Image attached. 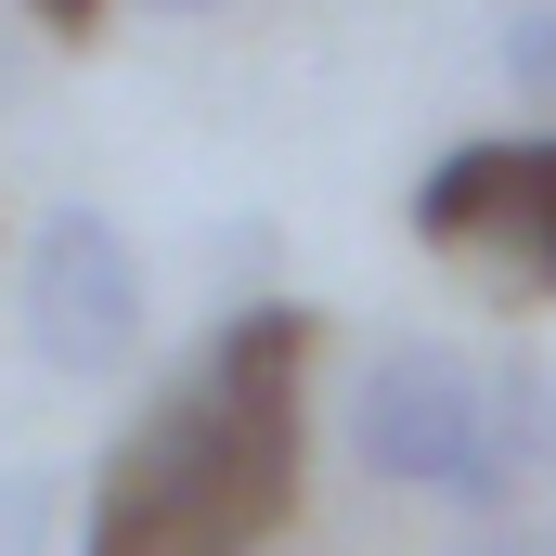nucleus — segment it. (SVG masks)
I'll list each match as a JSON object with an SVG mask.
<instances>
[{"label":"nucleus","instance_id":"nucleus-1","mask_svg":"<svg viewBox=\"0 0 556 556\" xmlns=\"http://www.w3.org/2000/svg\"><path fill=\"white\" fill-rule=\"evenodd\" d=\"M298 376H311V311L260 298L207 337V363L117 440L78 556H247L298 505Z\"/></svg>","mask_w":556,"mask_h":556},{"label":"nucleus","instance_id":"nucleus-2","mask_svg":"<svg viewBox=\"0 0 556 556\" xmlns=\"http://www.w3.org/2000/svg\"><path fill=\"white\" fill-rule=\"evenodd\" d=\"M350 453L376 466V479H402V492H453V505H479V518H505V492H518V466L492 453V376H466L453 350H376L363 363V389H350Z\"/></svg>","mask_w":556,"mask_h":556},{"label":"nucleus","instance_id":"nucleus-3","mask_svg":"<svg viewBox=\"0 0 556 556\" xmlns=\"http://www.w3.org/2000/svg\"><path fill=\"white\" fill-rule=\"evenodd\" d=\"M415 233L440 260H466L492 311H544L556 298V130L453 142L415 181Z\"/></svg>","mask_w":556,"mask_h":556},{"label":"nucleus","instance_id":"nucleus-4","mask_svg":"<svg viewBox=\"0 0 556 556\" xmlns=\"http://www.w3.org/2000/svg\"><path fill=\"white\" fill-rule=\"evenodd\" d=\"M13 311H26V350H39L52 376H117L142 350V324H155V285H142L130 233H117L104 207H52V220L26 233Z\"/></svg>","mask_w":556,"mask_h":556},{"label":"nucleus","instance_id":"nucleus-5","mask_svg":"<svg viewBox=\"0 0 556 556\" xmlns=\"http://www.w3.org/2000/svg\"><path fill=\"white\" fill-rule=\"evenodd\" d=\"M52 531H65L52 466H0V556H52Z\"/></svg>","mask_w":556,"mask_h":556},{"label":"nucleus","instance_id":"nucleus-6","mask_svg":"<svg viewBox=\"0 0 556 556\" xmlns=\"http://www.w3.org/2000/svg\"><path fill=\"white\" fill-rule=\"evenodd\" d=\"M505 78L556 117V13H518V26H505Z\"/></svg>","mask_w":556,"mask_h":556},{"label":"nucleus","instance_id":"nucleus-7","mask_svg":"<svg viewBox=\"0 0 556 556\" xmlns=\"http://www.w3.org/2000/svg\"><path fill=\"white\" fill-rule=\"evenodd\" d=\"M479 556H556V531H544V518H492V531H479Z\"/></svg>","mask_w":556,"mask_h":556},{"label":"nucleus","instance_id":"nucleus-8","mask_svg":"<svg viewBox=\"0 0 556 556\" xmlns=\"http://www.w3.org/2000/svg\"><path fill=\"white\" fill-rule=\"evenodd\" d=\"M26 13H39L52 39H104V0H26Z\"/></svg>","mask_w":556,"mask_h":556},{"label":"nucleus","instance_id":"nucleus-9","mask_svg":"<svg viewBox=\"0 0 556 556\" xmlns=\"http://www.w3.org/2000/svg\"><path fill=\"white\" fill-rule=\"evenodd\" d=\"M142 13H220V0H142Z\"/></svg>","mask_w":556,"mask_h":556},{"label":"nucleus","instance_id":"nucleus-10","mask_svg":"<svg viewBox=\"0 0 556 556\" xmlns=\"http://www.w3.org/2000/svg\"><path fill=\"white\" fill-rule=\"evenodd\" d=\"M0 78H13V65H0Z\"/></svg>","mask_w":556,"mask_h":556}]
</instances>
